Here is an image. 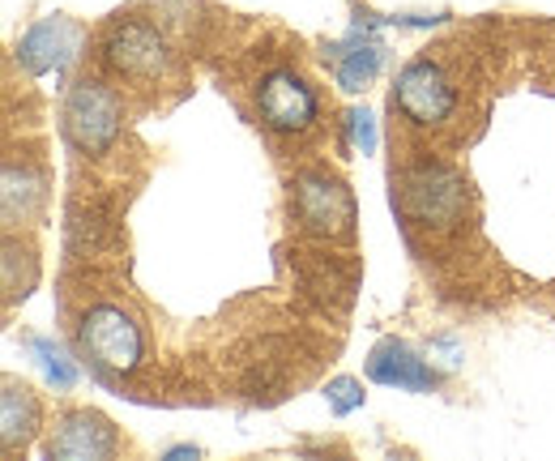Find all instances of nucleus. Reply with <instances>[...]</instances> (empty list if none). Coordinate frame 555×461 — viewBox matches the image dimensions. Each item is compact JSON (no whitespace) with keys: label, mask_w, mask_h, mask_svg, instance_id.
I'll return each mask as SVG.
<instances>
[{"label":"nucleus","mask_w":555,"mask_h":461,"mask_svg":"<svg viewBox=\"0 0 555 461\" xmlns=\"http://www.w3.org/2000/svg\"><path fill=\"white\" fill-rule=\"evenodd\" d=\"M295 218L308 235L338 240L354 222V201H350L343 180H334L325 171H304L295 180Z\"/></svg>","instance_id":"nucleus-3"},{"label":"nucleus","mask_w":555,"mask_h":461,"mask_svg":"<svg viewBox=\"0 0 555 461\" xmlns=\"http://www.w3.org/2000/svg\"><path fill=\"white\" fill-rule=\"evenodd\" d=\"M380 61H385L380 43H372V39L359 43V26H354L350 43L338 52V86H343L347 94H359V90L380 73Z\"/></svg>","instance_id":"nucleus-11"},{"label":"nucleus","mask_w":555,"mask_h":461,"mask_svg":"<svg viewBox=\"0 0 555 461\" xmlns=\"http://www.w3.org/2000/svg\"><path fill=\"white\" fill-rule=\"evenodd\" d=\"M393 103L415 125H440V120L453 116V86H449V77H444L440 65L415 61V65H406L398 73Z\"/></svg>","instance_id":"nucleus-4"},{"label":"nucleus","mask_w":555,"mask_h":461,"mask_svg":"<svg viewBox=\"0 0 555 461\" xmlns=\"http://www.w3.org/2000/svg\"><path fill=\"white\" fill-rule=\"evenodd\" d=\"M347 132H350V141H354V150H359V154H376L380 137H376V116H372L367 107H350Z\"/></svg>","instance_id":"nucleus-16"},{"label":"nucleus","mask_w":555,"mask_h":461,"mask_svg":"<svg viewBox=\"0 0 555 461\" xmlns=\"http://www.w3.org/2000/svg\"><path fill=\"white\" fill-rule=\"evenodd\" d=\"M406 209L427 227H449L466 209V184L444 167H418L406 180Z\"/></svg>","instance_id":"nucleus-7"},{"label":"nucleus","mask_w":555,"mask_h":461,"mask_svg":"<svg viewBox=\"0 0 555 461\" xmlns=\"http://www.w3.org/2000/svg\"><path fill=\"white\" fill-rule=\"evenodd\" d=\"M65 137L81 154H103L120 132V99L103 81H77L65 99Z\"/></svg>","instance_id":"nucleus-2"},{"label":"nucleus","mask_w":555,"mask_h":461,"mask_svg":"<svg viewBox=\"0 0 555 461\" xmlns=\"http://www.w3.org/2000/svg\"><path fill=\"white\" fill-rule=\"evenodd\" d=\"M30 286H35V257L26 253V261L17 265V248H13V240L4 244V291H9V299H26L30 295Z\"/></svg>","instance_id":"nucleus-15"},{"label":"nucleus","mask_w":555,"mask_h":461,"mask_svg":"<svg viewBox=\"0 0 555 461\" xmlns=\"http://www.w3.org/2000/svg\"><path fill=\"white\" fill-rule=\"evenodd\" d=\"M43 201V184L39 176H30L26 167H4V218L17 222V218H30L35 205Z\"/></svg>","instance_id":"nucleus-13"},{"label":"nucleus","mask_w":555,"mask_h":461,"mask_svg":"<svg viewBox=\"0 0 555 461\" xmlns=\"http://www.w3.org/2000/svg\"><path fill=\"white\" fill-rule=\"evenodd\" d=\"M257 107H261V120L274 132H304L317 120V94L312 86L291 73V68H278L261 81L257 90Z\"/></svg>","instance_id":"nucleus-5"},{"label":"nucleus","mask_w":555,"mask_h":461,"mask_svg":"<svg viewBox=\"0 0 555 461\" xmlns=\"http://www.w3.org/2000/svg\"><path fill=\"white\" fill-rule=\"evenodd\" d=\"M167 458L180 461V458H197V449H189V445H180V449H167Z\"/></svg>","instance_id":"nucleus-18"},{"label":"nucleus","mask_w":555,"mask_h":461,"mask_svg":"<svg viewBox=\"0 0 555 461\" xmlns=\"http://www.w3.org/2000/svg\"><path fill=\"white\" fill-rule=\"evenodd\" d=\"M325 397H330V410H334V414H350V410L363 406V385H359L354 376H338V381H330Z\"/></svg>","instance_id":"nucleus-17"},{"label":"nucleus","mask_w":555,"mask_h":461,"mask_svg":"<svg viewBox=\"0 0 555 461\" xmlns=\"http://www.w3.org/2000/svg\"><path fill=\"white\" fill-rule=\"evenodd\" d=\"M103 56H107V65L116 68L120 77L150 81V77H158L167 68V43L158 39L154 26L129 17V22H116L112 26V35L103 43Z\"/></svg>","instance_id":"nucleus-6"},{"label":"nucleus","mask_w":555,"mask_h":461,"mask_svg":"<svg viewBox=\"0 0 555 461\" xmlns=\"http://www.w3.org/2000/svg\"><path fill=\"white\" fill-rule=\"evenodd\" d=\"M116 453V427L103 414L77 410L61 423V432L48 445V458L56 461H99Z\"/></svg>","instance_id":"nucleus-9"},{"label":"nucleus","mask_w":555,"mask_h":461,"mask_svg":"<svg viewBox=\"0 0 555 461\" xmlns=\"http://www.w3.org/2000/svg\"><path fill=\"white\" fill-rule=\"evenodd\" d=\"M77 43H81V30L73 26L69 17H43L39 26H30L17 43V61L26 73L43 77L52 68H65L77 56Z\"/></svg>","instance_id":"nucleus-8"},{"label":"nucleus","mask_w":555,"mask_h":461,"mask_svg":"<svg viewBox=\"0 0 555 461\" xmlns=\"http://www.w3.org/2000/svg\"><path fill=\"white\" fill-rule=\"evenodd\" d=\"M4 449L13 453L17 445H26L35 432H39V401L26 394L22 385H4Z\"/></svg>","instance_id":"nucleus-12"},{"label":"nucleus","mask_w":555,"mask_h":461,"mask_svg":"<svg viewBox=\"0 0 555 461\" xmlns=\"http://www.w3.org/2000/svg\"><path fill=\"white\" fill-rule=\"evenodd\" d=\"M26 350L35 355V363L43 368V376H48L56 389H73V385H77V368H73L69 355H65L52 337H26Z\"/></svg>","instance_id":"nucleus-14"},{"label":"nucleus","mask_w":555,"mask_h":461,"mask_svg":"<svg viewBox=\"0 0 555 461\" xmlns=\"http://www.w3.org/2000/svg\"><path fill=\"white\" fill-rule=\"evenodd\" d=\"M367 376L376 385H385V389H406V394H431L436 389V372L398 337H385L367 355Z\"/></svg>","instance_id":"nucleus-10"},{"label":"nucleus","mask_w":555,"mask_h":461,"mask_svg":"<svg viewBox=\"0 0 555 461\" xmlns=\"http://www.w3.org/2000/svg\"><path fill=\"white\" fill-rule=\"evenodd\" d=\"M77 337H81V350L90 355V363L103 372V376H125L141 363V330L138 321L116 308V304H94L81 325H77Z\"/></svg>","instance_id":"nucleus-1"}]
</instances>
